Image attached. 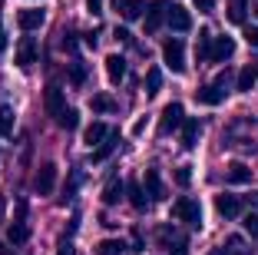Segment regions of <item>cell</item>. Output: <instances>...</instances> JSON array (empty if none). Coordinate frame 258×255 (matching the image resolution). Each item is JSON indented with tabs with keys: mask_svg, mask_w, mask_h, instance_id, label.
<instances>
[{
	"mask_svg": "<svg viewBox=\"0 0 258 255\" xmlns=\"http://www.w3.org/2000/svg\"><path fill=\"white\" fill-rule=\"evenodd\" d=\"M27 235H30V232H27V222H14L7 229V242H14V245H23Z\"/></svg>",
	"mask_w": 258,
	"mask_h": 255,
	"instance_id": "27",
	"label": "cell"
},
{
	"mask_svg": "<svg viewBox=\"0 0 258 255\" xmlns=\"http://www.w3.org/2000/svg\"><path fill=\"white\" fill-rule=\"evenodd\" d=\"M182 120H185V110H182V103H169L166 110H162L159 133H162V136H169L172 129H179V126H182Z\"/></svg>",
	"mask_w": 258,
	"mask_h": 255,
	"instance_id": "3",
	"label": "cell"
},
{
	"mask_svg": "<svg viewBox=\"0 0 258 255\" xmlns=\"http://www.w3.org/2000/svg\"><path fill=\"white\" fill-rule=\"evenodd\" d=\"M122 252H126V245L119 239H103L96 245V255H122Z\"/></svg>",
	"mask_w": 258,
	"mask_h": 255,
	"instance_id": "25",
	"label": "cell"
},
{
	"mask_svg": "<svg viewBox=\"0 0 258 255\" xmlns=\"http://www.w3.org/2000/svg\"><path fill=\"white\" fill-rule=\"evenodd\" d=\"M162 90V73L156 67L149 70V73H146V93H149V96H156V93Z\"/></svg>",
	"mask_w": 258,
	"mask_h": 255,
	"instance_id": "29",
	"label": "cell"
},
{
	"mask_svg": "<svg viewBox=\"0 0 258 255\" xmlns=\"http://www.w3.org/2000/svg\"><path fill=\"white\" fill-rule=\"evenodd\" d=\"M166 20H169V27H172L175 33H185V30L192 27L189 10H185V7H179V4H169V7H166Z\"/></svg>",
	"mask_w": 258,
	"mask_h": 255,
	"instance_id": "7",
	"label": "cell"
},
{
	"mask_svg": "<svg viewBox=\"0 0 258 255\" xmlns=\"http://www.w3.org/2000/svg\"><path fill=\"white\" fill-rule=\"evenodd\" d=\"M43 20H46V14H43V10H37V7L20 10V14H17V23H20L23 30H37V27H43Z\"/></svg>",
	"mask_w": 258,
	"mask_h": 255,
	"instance_id": "17",
	"label": "cell"
},
{
	"mask_svg": "<svg viewBox=\"0 0 258 255\" xmlns=\"http://www.w3.org/2000/svg\"><path fill=\"white\" fill-rule=\"evenodd\" d=\"M7 50V33H4V23H0V53Z\"/></svg>",
	"mask_w": 258,
	"mask_h": 255,
	"instance_id": "42",
	"label": "cell"
},
{
	"mask_svg": "<svg viewBox=\"0 0 258 255\" xmlns=\"http://www.w3.org/2000/svg\"><path fill=\"white\" fill-rule=\"evenodd\" d=\"M189 182H192V166H179V169H175V186L189 189Z\"/></svg>",
	"mask_w": 258,
	"mask_h": 255,
	"instance_id": "35",
	"label": "cell"
},
{
	"mask_svg": "<svg viewBox=\"0 0 258 255\" xmlns=\"http://www.w3.org/2000/svg\"><path fill=\"white\" fill-rule=\"evenodd\" d=\"M255 83H258V73H255V67H245L242 73H238V83H235V86H238L242 93H248L251 86H255Z\"/></svg>",
	"mask_w": 258,
	"mask_h": 255,
	"instance_id": "26",
	"label": "cell"
},
{
	"mask_svg": "<svg viewBox=\"0 0 258 255\" xmlns=\"http://www.w3.org/2000/svg\"><path fill=\"white\" fill-rule=\"evenodd\" d=\"M60 255H73V245H70V242H63V245H60Z\"/></svg>",
	"mask_w": 258,
	"mask_h": 255,
	"instance_id": "43",
	"label": "cell"
},
{
	"mask_svg": "<svg viewBox=\"0 0 258 255\" xmlns=\"http://www.w3.org/2000/svg\"><path fill=\"white\" fill-rule=\"evenodd\" d=\"M159 242L169 248V255H189L185 252V239L175 232L172 225H159Z\"/></svg>",
	"mask_w": 258,
	"mask_h": 255,
	"instance_id": "6",
	"label": "cell"
},
{
	"mask_svg": "<svg viewBox=\"0 0 258 255\" xmlns=\"http://www.w3.org/2000/svg\"><path fill=\"white\" fill-rule=\"evenodd\" d=\"M37 40H33V37H23L20 40V46H17V67H20V70H27V67H33V63H37Z\"/></svg>",
	"mask_w": 258,
	"mask_h": 255,
	"instance_id": "8",
	"label": "cell"
},
{
	"mask_svg": "<svg viewBox=\"0 0 258 255\" xmlns=\"http://www.w3.org/2000/svg\"><path fill=\"white\" fill-rule=\"evenodd\" d=\"M228 20L232 23H245V14H248V4L245 0H228Z\"/></svg>",
	"mask_w": 258,
	"mask_h": 255,
	"instance_id": "23",
	"label": "cell"
},
{
	"mask_svg": "<svg viewBox=\"0 0 258 255\" xmlns=\"http://www.w3.org/2000/svg\"><path fill=\"white\" fill-rule=\"evenodd\" d=\"M106 133H109V126H106V123H90V126L83 129V143L93 149V146H99L103 139H106Z\"/></svg>",
	"mask_w": 258,
	"mask_h": 255,
	"instance_id": "19",
	"label": "cell"
},
{
	"mask_svg": "<svg viewBox=\"0 0 258 255\" xmlns=\"http://www.w3.org/2000/svg\"><path fill=\"white\" fill-rule=\"evenodd\" d=\"M222 99H225V90L215 86V83H205V86L196 90V103H202V106H219Z\"/></svg>",
	"mask_w": 258,
	"mask_h": 255,
	"instance_id": "11",
	"label": "cell"
},
{
	"mask_svg": "<svg viewBox=\"0 0 258 255\" xmlns=\"http://www.w3.org/2000/svg\"><path fill=\"white\" fill-rule=\"evenodd\" d=\"M14 133V110L10 106H0V136Z\"/></svg>",
	"mask_w": 258,
	"mask_h": 255,
	"instance_id": "30",
	"label": "cell"
},
{
	"mask_svg": "<svg viewBox=\"0 0 258 255\" xmlns=\"http://www.w3.org/2000/svg\"><path fill=\"white\" fill-rule=\"evenodd\" d=\"M143 192L149 195V199H162V195H166V186H162V179H159V169H146Z\"/></svg>",
	"mask_w": 258,
	"mask_h": 255,
	"instance_id": "12",
	"label": "cell"
},
{
	"mask_svg": "<svg viewBox=\"0 0 258 255\" xmlns=\"http://www.w3.org/2000/svg\"><path fill=\"white\" fill-rule=\"evenodd\" d=\"M80 182H83V176H80V169H76V173H70V182H67V189H63V202H70V199H73L76 195V186H80Z\"/></svg>",
	"mask_w": 258,
	"mask_h": 255,
	"instance_id": "33",
	"label": "cell"
},
{
	"mask_svg": "<svg viewBox=\"0 0 258 255\" xmlns=\"http://www.w3.org/2000/svg\"><path fill=\"white\" fill-rule=\"evenodd\" d=\"M106 76H109V83H122V76H126V60H122L119 53H109L106 57Z\"/></svg>",
	"mask_w": 258,
	"mask_h": 255,
	"instance_id": "18",
	"label": "cell"
},
{
	"mask_svg": "<svg viewBox=\"0 0 258 255\" xmlns=\"http://www.w3.org/2000/svg\"><path fill=\"white\" fill-rule=\"evenodd\" d=\"M53 186H56V166H53V163H43V166L37 169L33 189H37L40 195H50V192H53Z\"/></svg>",
	"mask_w": 258,
	"mask_h": 255,
	"instance_id": "5",
	"label": "cell"
},
{
	"mask_svg": "<svg viewBox=\"0 0 258 255\" xmlns=\"http://www.w3.org/2000/svg\"><path fill=\"white\" fill-rule=\"evenodd\" d=\"M225 182H232V186H245V182H251V169L235 159V163L225 166Z\"/></svg>",
	"mask_w": 258,
	"mask_h": 255,
	"instance_id": "13",
	"label": "cell"
},
{
	"mask_svg": "<svg viewBox=\"0 0 258 255\" xmlns=\"http://www.w3.org/2000/svg\"><path fill=\"white\" fill-rule=\"evenodd\" d=\"M235 53V40L232 37H212L209 43V63H225Z\"/></svg>",
	"mask_w": 258,
	"mask_h": 255,
	"instance_id": "4",
	"label": "cell"
},
{
	"mask_svg": "<svg viewBox=\"0 0 258 255\" xmlns=\"http://www.w3.org/2000/svg\"><path fill=\"white\" fill-rule=\"evenodd\" d=\"M251 67H255V73H258V60H255V63H251Z\"/></svg>",
	"mask_w": 258,
	"mask_h": 255,
	"instance_id": "45",
	"label": "cell"
},
{
	"mask_svg": "<svg viewBox=\"0 0 258 255\" xmlns=\"http://www.w3.org/2000/svg\"><path fill=\"white\" fill-rule=\"evenodd\" d=\"M43 106H46V113H50V116H60L63 110H67V99H63V90L60 86H53V83H50V86H46V93H43Z\"/></svg>",
	"mask_w": 258,
	"mask_h": 255,
	"instance_id": "9",
	"label": "cell"
},
{
	"mask_svg": "<svg viewBox=\"0 0 258 255\" xmlns=\"http://www.w3.org/2000/svg\"><path fill=\"white\" fill-rule=\"evenodd\" d=\"M86 10H90L93 17H99L103 14V0H86Z\"/></svg>",
	"mask_w": 258,
	"mask_h": 255,
	"instance_id": "38",
	"label": "cell"
},
{
	"mask_svg": "<svg viewBox=\"0 0 258 255\" xmlns=\"http://www.w3.org/2000/svg\"><path fill=\"white\" fill-rule=\"evenodd\" d=\"M63 50H76V33H63Z\"/></svg>",
	"mask_w": 258,
	"mask_h": 255,
	"instance_id": "39",
	"label": "cell"
},
{
	"mask_svg": "<svg viewBox=\"0 0 258 255\" xmlns=\"http://www.w3.org/2000/svg\"><path fill=\"white\" fill-rule=\"evenodd\" d=\"M162 60H166V67L172 70V73H182L185 70V43L179 37H169L166 43H162Z\"/></svg>",
	"mask_w": 258,
	"mask_h": 255,
	"instance_id": "2",
	"label": "cell"
},
{
	"mask_svg": "<svg viewBox=\"0 0 258 255\" xmlns=\"http://www.w3.org/2000/svg\"><path fill=\"white\" fill-rule=\"evenodd\" d=\"M215 209H219V216H225V219H235L238 212H242V202H238V195H228V192H222V195H215Z\"/></svg>",
	"mask_w": 258,
	"mask_h": 255,
	"instance_id": "14",
	"label": "cell"
},
{
	"mask_svg": "<svg viewBox=\"0 0 258 255\" xmlns=\"http://www.w3.org/2000/svg\"><path fill=\"white\" fill-rule=\"evenodd\" d=\"M172 219L199 229V225H202V206H199L192 195H182V199H175V206H172Z\"/></svg>",
	"mask_w": 258,
	"mask_h": 255,
	"instance_id": "1",
	"label": "cell"
},
{
	"mask_svg": "<svg viewBox=\"0 0 258 255\" xmlns=\"http://www.w3.org/2000/svg\"><path fill=\"white\" fill-rule=\"evenodd\" d=\"M129 202H133V209H139V212L146 209V192H143L139 182H129Z\"/></svg>",
	"mask_w": 258,
	"mask_h": 255,
	"instance_id": "28",
	"label": "cell"
},
{
	"mask_svg": "<svg viewBox=\"0 0 258 255\" xmlns=\"http://www.w3.org/2000/svg\"><path fill=\"white\" fill-rule=\"evenodd\" d=\"M242 225H245V232H248V235H258V212H248Z\"/></svg>",
	"mask_w": 258,
	"mask_h": 255,
	"instance_id": "36",
	"label": "cell"
},
{
	"mask_svg": "<svg viewBox=\"0 0 258 255\" xmlns=\"http://www.w3.org/2000/svg\"><path fill=\"white\" fill-rule=\"evenodd\" d=\"M199 136H202V123L199 120H182V149H196Z\"/></svg>",
	"mask_w": 258,
	"mask_h": 255,
	"instance_id": "15",
	"label": "cell"
},
{
	"mask_svg": "<svg viewBox=\"0 0 258 255\" xmlns=\"http://www.w3.org/2000/svg\"><path fill=\"white\" fill-rule=\"evenodd\" d=\"M245 40H248V46H258V27H248V30H245Z\"/></svg>",
	"mask_w": 258,
	"mask_h": 255,
	"instance_id": "40",
	"label": "cell"
},
{
	"mask_svg": "<svg viewBox=\"0 0 258 255\" xmlns=\"http://www.w3.org/2000/svg\"><path fill=\"white\" fill-rule=\"evenodd\" d=\"M166 7H169V0H152V4H149V14H146V33H156L162 27V20H166Z\"/></svg>",
	"mask_w": 258,
	"mask_h": 255,
	"instance_id": "10",
	"label": "cell"
},
{
	"mask_svg": "<svg viewBox=\"0 0 258 255\" xmlns=\"http://www.w3.org/2000/svg\"><path fill=\"white\" fill-rule=\"evenodd\" d=\"M113 37H116V40H122V43H129V40H133V37H129V30H122V27H116Z\"/></svg>",
	"mask_w": 258,
	"mask_h": 255,
	"instance_id": "41",
	"label": "cell"
},
{
	"mask_svg": "<svg viewBox=\"0 0 258 255\" xmlns=\"http://www.w3.org/2000/svg\"><path fill=\"white\" fill-rule=\"evenodd\" d=\"M209 255H225V252H209Z\"/></svg>",
	"mask_w": 258,
	"mask_h": 255,
	"instance_id": "46",
	"label": "cell"
},
{
	"mask_svg": "<svg viewBox=\"0 0 258 255\" xmlns=\"http://www.w3.org/2000/svg\"><path fill=\"white\" fill-rule=\"evenodd\" d=\"M225 245H228V255H251V252H248V245H245L238 235H228Z\"/></svg>",
	"mask_w": 258,
	"mask_h": 255,
	"instance_id": "34",
	"label": "cell"
},
{
	"mask_svg": "<svg viewBox=\"0 0 258 255\" xmlns=\"http://www.w3.org/2000/svg\"><path fill=\"white\" fill-rule=\"evenodd\" d=\"M116 4H119L122 20H139V17H143V7H146V0H116Z\"/></svg>",
	"mask_w": 258,
	"mask_h": 255,
	"instance_id": "20",
	"label": "cell"
},
{
	"mask_svg": "<svg viewBox=\"0 0 258 255\" xmlns=\"http://www.w3.org/2000/svg\"><path fill=\"white\" fill-rule=\"evenodd\" d=\"M70 83H73V86H83V83H86V67L80 60L70 63Z\"/></svg>",
	"mask_w": 258,
	"mask_h": 255,
	"instance_id": "32",
	"label": "cell"
},
{
	"mask_svg": "<svg viewBox=\"0 0 258 255\" xmlns=\"http://www.w3.org/2000/svg\"><path fill=\"white\" fill-rule=\"evenodd\" d=\"M192 4L199 7V14H212L215 10V0H192Z\"/></svg>",
	"mask_w": 258,
	"mask_h": 255,
	"instance_id": "37",
	"label": "cell"
},
{
	"mask_svg": "<svg viewBox=\"0 0 258 255\" xmlns=\"http://www.w3.org/2000/svg\"><path fill=\"white\" fill-rule=\"evenodd\" d=\"M116 143H119V133H116V129H109L106 139H103V143L93 149L90 159H93V163H103V159H109V156H113V149H116Z\"/></svg>",
	"mask_w": 258,
	"mask_h": 255,
	"instance_id": "16",
	"label": "cell"
},
{
	"mask_svg": "<svg viewBox=\"0 0 258 255\" xmlns=\"http://www.w3.org/2000/svg\"><path fill=\"white\" fill-rule=\"evenodd\" d=\"M251 206H255V209H258V192H251Z\"/></svg>",
	"mask_w": 258,
	"mask_h": 255,
	"instance_id": "44",
	"label": "cell"
},
{
	"mask_svg": "<svg viewBox=\"0 0 258 255\" xmlns=\"http://www.w3.org/2000/svg\"><path fill=\"white\" fill-rule=\"evenodd\" d=\"M255 14H258V0H255Z\"/></svg>",
	"mask_w": 258,
	"mask_h": 255,
	"instance_id": "47",
	"label": "cell"
},
{
	"mask_svg": "<svg viewBox=\"0 0 258 255\" xmlns=\"http://www.w3.org/2000/svg\"><path fill=\"white\" fill-rule=\"evenodd\" d=\"M90 106H93V113H113L116 110V99L106 96V93H96V96L90 99Z\"/></svg>",
	"mask_w": 258,
	"mask_h": 255,
	"instance_id": "24",
	"label": "cell"
},
{
	"mask_svg": "<svg viewBox=\"0 0 258 255\" xmlns=\"http://www.w3.org/2000/svg\"><path fill=\"white\" fill-rule=\"evenodd\" d=\"M56 123H60L63 129H76V126H80V113H76V110H70V106H67V110H63L60 116H56Z\"/></svg>",
	"mask_w": 258,
	"mask_h": 255,
	"instance_id": "31",
	"label": "cell"
},
{
	"mask_svg": "<svg viewBox=\"0 0 258 255\" xmlns=\"http://www.w3.org/2000/svg\"><path fill=\"white\" fill-rule=\"evenodd\" d=\"M209 43H212V33L199 30V40H196V60L199 63H209Z\"/></svg>",
	"mask_w": 258,
	"mask_h": 255,
	"instance_id": "22",
	"label": "cell"
},
{
	"mask_svg": "<svg viewBox=\"0 0 258 255\" xmlns=\"http://www.w3.org/2000/svg\"><path fill=\"white\" fill-rule=\"evenodd\" d=\"M119 199H122V182L113 176V179H109L106 186H103V202H106V206H116Z\"/></svg>",
	"mask_w": 258,
	"mask_h": 255,
	"instance_id": "21",
	"label": "cell"
}]
</instances>
